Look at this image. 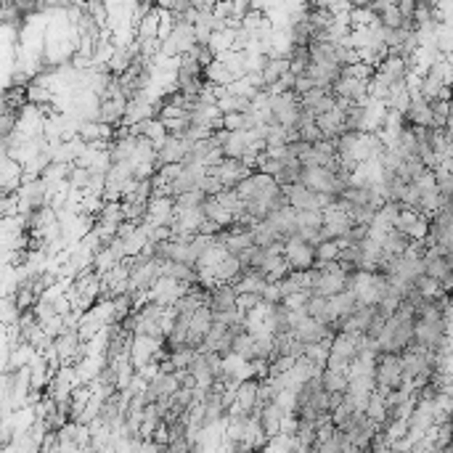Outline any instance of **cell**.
<instances>
[{"instance_id":"obj_3","label":"cell","mask_w":453,"mask_h":453,"mask_svg":"<svg viewBox=\"0 0 453 453\" xmlns=\"http://www.w3.org/2000/svg\"><path fill=\"white\" fill-rule=\"evenodd\" d=\"M215 175L220 178L225 188H236L239 183H244L252 175V167L244 159H223L220 165L213 170Z\"/></svg>"},{"instance_id":"obj_5","label":"cell","mask_w":453,"mask_h":453,"mask_svg":"<svg viewBox=\"0 0 453 453\" xmlns=\"http://www.w3.org/2000/svg\"><path fill=\"white\" fill-rule=\"evenodd\" d=\"M358 307H361V302H358V297L352 295V292H342V295L329 297V315H332V324L334 321H342L347 315H352Z\"/></svg>"},{"instance_id":"obj_2","label":"cell","mask_w":453,"mask_h":453,"mask_svg":"<svg viewBox=\"0 0 453 453\" xmlns=\"http://www.w3.org/2000/svg\"><path fill=\"white\" fill-rule=\"evenodd\" d=\"M355 228V223L334 204L329 210H324V241H345Z\"/></svg>"},{"instance_id":"obj_4","label":"cell","mask_w":453,"mask_h":453,"mask_svg":"<svg viewBox=\"0 0 453 453\" xmlns=\"http://www.w3.org/2000/svg\"><path fill=\"white\" fill-rule=\"evenodd\" d=\"M207 307L213 313H228V310H239V292L231 284H218L215 289H210L207 295Z\"/></svg>"},{"instance_id":"obj_1","label":"cell","mask_w":453,"mask_h":453,"mask_svg":"<svg viewBox=\"0 0 453 453\" xmlns=\"http://www.w3.org/2000/svg\"><path fill=\"white\" fill-rule=\"evenodd\" d=\"M284 258H287L289 268L295 273H307L318 265V252H315L313 244H307L305 239L300 236H292V239L284 241Z\"/></svg>"}]
</instances>
